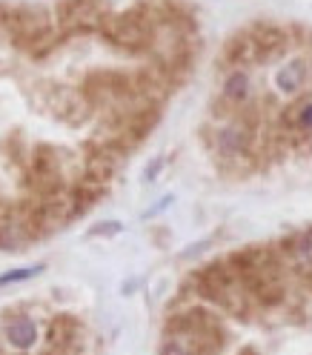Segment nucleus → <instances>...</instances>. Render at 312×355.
I'll use <instances>...</instances> for the list:
<instances>
[{"label":"nucleus","instance_id":"f257e3e1","mask_svg":"<svg viewBox=\"0 0 312 355\" xmlns=\"http://www.w3.org/2000/svg\"><path fill=\"white\" fill-rule=\"evenodd\" d=\"M227 263L232 266L238 284L247 290L255 306L278 309L286 301V281H284L286 261L278 247H266V243L243 247L229 252Z\"/></svg>","mask_w":312,"mask_h":355},{"label":"nucleus","instance_id":"f03ea898","mask_svg":"<svg viewBox=\"0 0 312 355\" xmlns=\"http://www.w3.org/2000/svg\"><path fill=\"white\" fill-rule=\"evenodd\" d=\"M189 284L195 286V295L209 301L212 306L224 309V313L235 315L238 321H250L252 313H255V304L252 298L247 295V290L238 284L232 266L224 261H209L207 266H200L198 272H192Z\"/></svg>","mask_w":312,"mask_h":355},{"label":"nucleus","instance_id":"7ed1b4c3","mask_svg":"<svg viewBox=\"0 0 312 355\" xmlns=\"http://www.w3.org/2000/svg\"><path fill=\"white\" fill-rule=\"evenodd\" d=\"M98 32L109 46L123 49V52H146L155 46V35H158V17H155L152 6H135L121 15H106L101 20Z\"/></svg>","mask_w":312,"mask_h":355},{"label":"nucleus","instance_id":"20e7f679","mask_svg":"<svg viewBox=\"0 0 312 355\" xmlns=\"http://www.w3.org/2000/svg\"><path fill=\"white\" fill-rule=\"evenodd\" d=\"M55 17L63 35H86L101 26L106 12H103V0H60Z\"/></svg>","mask_w":312,"mask_h":355},{"label":"nucleus","instance_id":"39448f33","mask_svg":"<svg viewBox=\"0 0 312 355\" xmlns=\"http://www.w3.org/2000/svg\"><path fill=\"white\" fill-rule=\"evenodd\" d=\"M212 149H215L224 161L243 158V155H250V152L255 149V132L243 129L241 123H224V126L215 129Z\"/></svg>","mask_w":312,"mask_h":355},{"label":"nucleus","instance_id":"423d86ee","mask_svg":"<svg viewBox=\"0 0 312 355\" xmlns=\"http://www.w3.org/2000/svg\"><path fill=\"white\" fill-rule=\"evenodd\" d=\"M252 43H255V63H270L275 58L284 55V49L289 46V32L272 24H258L250 29Z\"/></svg>","mask_w":312,"mask_h":355},{"label":"nucleus","instance_id":"0eeeda50","mask_svg":"<svg viewBox=\"0 0 312 355\" xmlns=\"http://www.w3.org/2000/svg\"><path fill=\"white\" fill-rule=\"evenodd\" d=\"M78 336H80V321L75 315H55L46 327V344L49 349H58V352H66L78 344Z\"/></svg>","mask_w":312,"mask_h":355},{"label":"nucleus","instance_id":"6e6552de","mask_svg":"<svg viewBox=\"0 0 312 355\" xmlns=\"http://www.w3.org/2000/svg\"><path fill=\"white\" fill-rule=\"evenodd\" d=\"M309 80V63L306 58H293V60H286L278 75H275V86H278V92L284 95H298L301 89L306 86Z\"/></svg>","mask_w":312,"mask_h":355},{"label":"nucleus","instance_id":"1a4fd4ad","mask_svg":"<svg viewBox=\"0 0 312 355\" xmlns=\"http://www.w3.org/2000/svg\"><path fill=\"white\" fill-rule=\"evenodd\" d=\"M224 60L232 63V66H247V63H255V43H252V35L250 29L243 32H235L227 46H224Z\"/></svg>","mask_w":312,"mask_h":355},{"label":"nucleus","instance_id":"9d476101","mask_svg":"<svg viewBox=\"0 0 312 355\" xmlns=\"http://www.w3.org/2000/svg\"><path fill=\"white\" fill-rule=\"evenodd\" d=\"M6 341L12 349H29L37 341V327L26 315H15L6 321Z\"/></svg>","mask_w":312,"mask_h":355},{"label":"nucleus","instance_id":"9b49d317","mask_svg":"<svg viewBox=\"0 0 312 355\" xmlns=\"http://www.w3.org/2000/svg\"><path fill=\"white\" fill-rule=\"evenodd\" d=\"M252 95V83H250V75L243 72V69H235L227 80H224V92H220V98H224L229 106H241V103H247Z\"/></svg>","mask_w":312,"mask_h":355},{"label":"nucleus","instance_id":"f8f14e48","mask_svg":"<svg viewBox=\"0 0 312 355\" xmlns=\"http://www.w3.org/2000/svg\"><path fill=\"white\" fill-rule=\"evenodd\" d=\"M40 272H43L40 263H37V266H26V270H12V272H6V275H0V286L17 284V281H29V278H35V275H40Z\"/></svg>","mask_w":312,"mask_h":355},{"label":"nucleus","instance_id":"ddd939ff","mask_svg":"<svg viewBox=\"0 0 312 355\" xmlns=\"http://www.w3.org/2000/svg\"><path fill=\"white\" fill-rule=\"evenodd\" d=\"M161 355H189V349L184 347V341H177V338H164L161 344Z\"/></svg>","mask_w":312,"mask_h":355},{"label":"nucleus","instance_id":"4468645a","mask_svg":"<svg viewBox=\"0 0 312 355\" xmlns=\"http://www.w3.org/2000/svg\"><path fill=\"white\" fill-rule=\"evenodd\" d=\"M112 232H121V224H106V227H95L92 235H112Z\"/></svg>","mask_w":312,"mask_h":355},{"label":"nucleus","instance_id":"2eb2a0df","mask_svg":"<svg viewBox=\"0 0 312 355\" xmlns=\"http://www.w3.org/2000/svg\"><path fill=\"white\" fill-rule=\"evenodd\" d=\"M161 166H164V161H161V158H158V161H155V164H152V166H149V169H146V178H149V181H152V178H155V172H158V169H161Z\"/></svg>","mask_w":312,"mask_h":355},{"label":"nucleus","instance_id":"dca6fc26","mask_svg":"<svg viewBox=\"0 0 312 355\" xmlns=\"http://www.w3.org/2000/svg\"><path fill=\"white\" fill-rule=\"evenodd\" d=\"M238 355H258V349H252V347H243Z\"/></svg>","mask_w":312,"mask_h":355}]
</instances>
